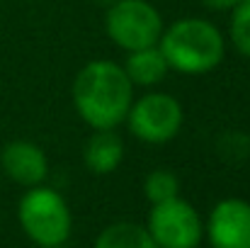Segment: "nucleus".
<instances>
[{
  "instance_id": "nucleus-1",
  "label": "nucleus",
  "mask_w": 250,
  "mask_h": 248,
  "mask_svg": "<svg viewBox=\"0 0 250 248\" xmlns=\"http://www.w3.org/2000/svg\"><path fill=\"white\" fill-rule=\"evenodd\" d=\"M134 102V83L112 61H90L73 81V105L92 129H114Z\"/></svg>"
},
{
  "instance_id": "nucleus-2",
  "label": "nucleus",
  "mask_w": 250,
  "mask_h": 248,
  "mask_svg": "<svg viewBox=\"0 0 250 248\" xmlns=\"http://www.w3.org/2000/svg\"><path fill=\"white\" fill-rule=\"evenodd\" d=\"M158 49L166 56L167 68H175L187 76H197L221 64L224 37L211 22L199 17H187L163 29L158 39Z\"/></svg>"
},
{
  "instance_id": "nucleus-3",
  "label": "nucleus",
  "mask_w": 250,
  "mask_h": 248,
  "mask_svg": "<svg viewBox=\"0 0 250 248\" xmlns=\"http://www.w3.org/2000/svg\"><path fill=\"white\" fill-rule=\"evenodd\" d=\"M20 224L42 248L61 246L71 234V209L51 187H32L20 202Z\"/></svg>"
},
{
  "instance_id": "nucleus-4",
  "label": "nucleus",
  "mask_w": 250,
  "mask_h": 248,
  "mask_svg": "<svg viewBox=\"0 0 250 248\" xmlns=\"http://www.w3.org/2000/svg\"><path fill=\"white\" fill-rule=\"evenodd\" d=\"M104 27L109 39L124 51L156 46L163 34L161 12L146 0H117L107 7Z\"/></svg>"
},
{
  "instance_id": "nucleus-5",
  "label": "nucleus",
  "mask_w": 250,
  "mask_h": 248,
  "mask_svg": "<svg viewBox=\"0 0 250 248\" xmlns=\"http://www.w3.org/2000/svg\"><path fill=\"white\" fill-rule=\"evenodd\" d=\"M129 129L146 144H166L182 127V107L167 92H148L129 107Z\"/></svg>"
},
{
  "instance_id": "nucleus-6",
  "label": "nucleus",
  "mask_w": 250,
  "mask_h": 248,
  "mask_svg": "<svg viewBox=\"0 0 250 248\" xmlns=\"http://www.w3.org/2000/svg\"><path fill=\"white\" fill-rule=\"evenodd\" d=\"M146 231L158 248H197L202 241V219L189 202L172 197L153 204Z\"/></svg>"
},
{
  "instance_id": "nucleus-7",
  "label": "nucleus",
  "mask_w": 250,
  "mask_h": 248,
  "mask_svg": "<svg viewBox=\"0 0 250 248\" xmlns=\"http://www.w3.org/2000/svg\"><path fill=\"white\" fill-rule=\"evenodd\" d=\"M209 241L214 248H250V204L246 200H221L209 214Z\"/></svg>"
},
{
  "instance_id": "nucleus-8",
  "label": "nucleus",
  "mask_w": 250,
  "mask_h": 248,
  "mask_svg": "<svg viewBox=\"0 0 250 248\" xmlns=\"http://www.w3.org/2000/svg\"><path fill=\"white\" fill-rule=\"evenodd\" d=\"M0 163H2V170L7 173V178H12L15 182L27 185V187L39 185L49 173L46 154L37 144H29V141L7 144L0 154Z\"/></svg>"
},
{
  "instance_id": "nucleus-9",
  "label": "nucleus",
  "mask_w": 250,
  "mask_h": 248,
  "mask_svg": "<svg viewBox=\"0 0 250 248\" xmlns=\"http://www.w3.org/2000/svg\"><path fill=\"white\" fill-rule=\"evenodd\" d=\"M124 158V141L112 129H95L83 149V161L87 170L97 175L114 173Z\"/></svg>"
},
{
  "instance_id": "nucleus-10",
  "label": "nucleus",
  "mask_w": 250,
  "mask_h": 248,
  "mask_svg": "<svg viewBox=\"0 0 250 248\" xmlns=\"http://www.w3.org/2000/svg\"><path fill=\"white\" fill-rule=\"evenodd\" d=\"M124 73L136 85H156L166 78L167 61L161 54L158 44L146 46V49H136V51H129L126 64H124Z\"/></svg>"
},
{
  "instance_id": "nucleus-11",
  "label": "nucleus",
  "mask_w": 250,
  "mask_h": 248,
  "mask_svg": "<svg viewBox=\"0 0 250 248\" xmlns=\"http://www.w3.org/2000/svg\"><path fill=\"white\" fill-rule=\"evenodd\" d=\"M95 248H158V244L151 239V234L144 226L129 224V222H119L107 226Z\"/></svg>"
},
{
  "instance_id": "nucleus-12",
  "label": "nucleus",
  "mask_w": 250,
  "mask_h": 248,
  "mask_svg": "<svg viewBox=\"0 0 250 248\" xmlns=\"http://www.w3.org/2000/svg\"><path fill=\"white\" fill-rule=\"evenodd\" d=\"M144 192H146V197L153 204H158V202H166V200L177 197L180 182H177L175 173H170V170H153L146 178V182H144Z\"/></svg>"
},
{
  "instance_id": "nucleus-13",
  "label": "nucleus",
  "mask_w": 250,
  "mask_h": 248,
  "mask_svg": "<svg viewBox=\"0 0 250 248\" xmlns=\"http://www.w3.org/2000/svg\"><path fill=\"white\" fill-rule=\"evenodd\" d=\"M231 42L238 54L250 59V0H241L231 17Z\"/></svg>"
},
{
  "instance_id": "nucleus-14",
  "label": "nucleus",
  "mask_w": 250,
  "mask_h": 248,
  "mask_svg": "<svg viewBox=\"0 0 250 248\" xmlns=\"http://www.w3.org/2000/svg\"><path fill=\"white\" fill-rule=\"evenodd\" d=\"M202 2L211 10H233L241 0H202Z\"/></svg>"
},
{
  "instance_id": "nucleus-15",
  "label": "nucleus",
  "mask_w": 250,
  "mask_h": 248,
  "mask_svg": "<svg viewBox=\"0 0 250 248\" xmlns=\"http://www.w3.org/2000/svg\"><path fill=\"white\" fill-rule=\"evenodd\" d=\"M97 2H102V5H107V7H109V5H112V2H117V0H97Z\"/></svg>"
},
{
  "instance_id": "nucleus-16",
  "label": "nucleus",
  "mask_w": 250,
  "mask_h": 248,
  "mask_svg": "<svg viewBox=\"0 0 250 248\" xmlns=\"http://www.w3.org/2000/svg\"><path fill=\"white\" fill-rule=\"evenodd\" d=\"M51 248H61V246H51Z\"/></svg>"
}]
</instances>
